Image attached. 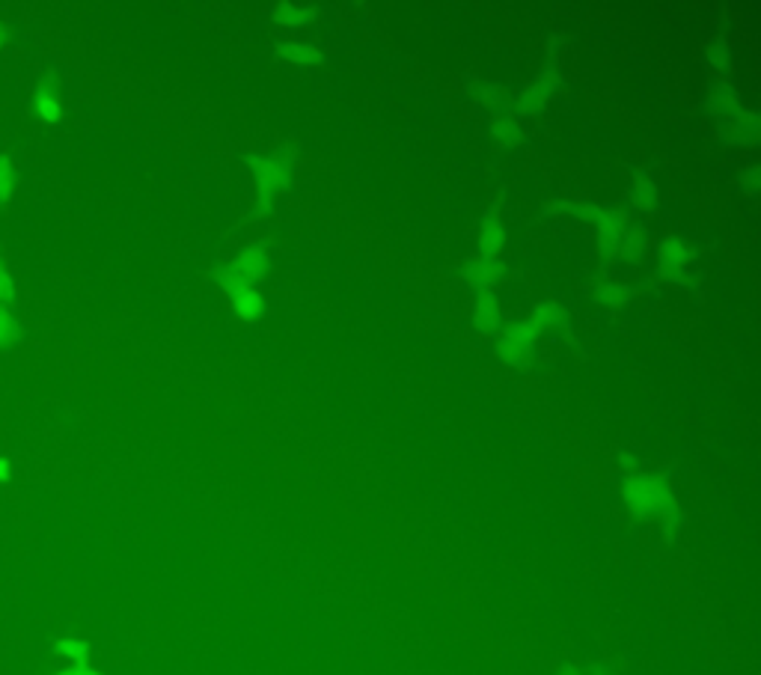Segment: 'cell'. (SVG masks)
Here are the masks:
<instances>
[{
  "label": "cell",
  "mask_w": 761,
  "mask_h": 675,
  "mask_svg": "<svg viewBox=\"0 0 761 675\" xmlns=\"http://www.w3.org/2000/svg\"><path fill=\"white\" fill-rule=\"evenodd\" d=\"M621 500H625V506L637 518H646V521L669 523L675 518V512H678V503H675V494L669 491L667 482L649 474L628 476L625 485H621Z\"/></svg>",
  "instance_id": "1"
},
{
  "label": "cell",
  "mask_w": 761,
  "mask_h": 675,
  "mask_svg": "<svg viewBox=\"0 0 761 675\" xmlns=\"http://www.w3.org/2000/svg\"><path fill=\"white\" fill-rule=\"evenodd\" d=\"M598 230V248L607 259H628L639 250V230L630 223V218L621 209H601L595 214Z\"/></svg>",
  "instance_id": "2"
},
{
  "label": "cell",
  "mask_w": 761,
  "mask_h": 675,
  "mask_svg": "<svg viewBox=\"0 0 761 675\" xmlns=\"http://www.w3.org/2000/svg\"><path fill=\"white\" fill-rule=\"evenodd\" d=\"M250 176H253V197L256 209L271 211L277 200L286 194L288 188V167L280 155H256L250 161Z\"/></svg>",
  "instance_id": "3"
},
{
  "label": "cell",
  "mask_w": 761,
  "mask_h": 675,
  "mask_svg": "<svg viewBox=\"0 0 761 675\" xmlns=\"http://www.w3.org/2000/svg\"><path fill=\"white\" fill-rule=\"evenodd\" d=\"M218 286L223 289V295H227L232 313L239 316L244 325H253V321L265 313V301H262L259 286L244 283L241 277H235L227 265L218 268Z\"/></svg>",
  "instance_id": "4"
},
{
  "label": "cell",
  "mask_w": 761,
  "mask_h": 675,
  "mask_svg": "<svg viewBox=\"0 0 761 675\" xmlns=\"http://www.w3.org/2000/svg\"><path fill=\"white\" fill-rule=\"evenodd\" d=\"M535 339L530 334V328L523 321H512V325H502L497 334V351L500 360L512 369H530L532 355H535Z\"/></svg>",
  "instance_id": "5"
},
{
  "label": "cell",
  "mask_w": 761,
  "mask_h": 675,
  "mask_svg": "<svg viewBox=\"0 0 761 675\" xmlns=\"http://www.w3.org/2000/svg\"><path fill=\"white\" fill-rule=\"evenodd\" d=\"M223 265H227L235 277H241L244 283L259 286L268 277V271H271V253H268V248H262V244H250V248H241Z\"/></svg>",
  "instance_id": "6"
},
{
  "label": "cell",
  "mask_w": 761,
  "mask_h": 675,
  "mask_svg": "<svg viewBox=\"0 0 761 675\" xmlns=\"http://www.w3.org/2000/svg\"><path fill=\"white\" fill-rule=\"evenodd\" d=\"M506 277V265L500 259H485V256H470L464 265V280L473 292H494Z\"/></svg>",
  "instance_id": "7"
},
{
  "label": "cell",
  "mask_w": 761,
  "mask_h": 675,
  "mask_svg": "<svg viewBox=\"0 0 761 675\" xmlns=\"http://www.w3.org/2000/svg\"><path fill=\"white\" fill-rule=\"evenodd\" d=\"M470 316H473V328L482 337H497L502 328V309L497 301V292H473Z\"/></svg>",
  "instance_id": "8"
},
{
  "label": "cell",
  "mask_w": 761,
  "mask_h": 675,
  "mask_svg": "<svg viewBox=\"0 0 761 675\" xmlns=\"http://www.w3.org/2000/svg\"><path fill=\"white\" fill-rule=\"evenodd\" d=\"M274 54L286 63H292V66H321L327 57L325 51L313 42H301V39H283L274 45Z\"/></svg>",
  "instance_id": "9"
},
{
  "label": "cell",
  "mask_w": 761,
  "mask_h": 675,
  "mask_svg": "<svg viewBox=\"0 0 761 675\" xmlns=\"http://www.w3.org/2000/svg\"><path fill=\"white\" fill-rule=\"evenodd\" d=\"M658 262H660V271L667 277H681L688 271V265L693 262V250L678 239H663L658 244Z\"/></svg>",
  "instance_id": "10"
},
{
  "label": "cell",
  "mask_w": 761,
  "mask_h": 675,
  "mask_svg": "<svg viewBox=\"0 0 761 675\" xmlns=\"http://www.w3.org/2000/svg\"><path fill=\"white\" fill-rule=\"evenodd\" d=\"M506 241H509V232H506V227H502L500 218L491 214V218L482 220L479 235H476L479 256H485V259H500L502 250H506Z\"/></svg>",
  "instance_id": "11"
},
{
  "label": "cell",
  "mask_w": 761,
  "mask_h": 675,
  "mask_svg": "<svg viewBox=\"0 0 761 675\" xmlns=\"http://www.w3.org/2000/svg\"><path fill=\"white\" fill-rule=\"evenodd\" d=\"M271 21L283 30H301L316 21V9L307 4H280L271 9Z\"/></svg>",
  "instance_id": "12"
},
{
  "label": "cell",
  "mask_w": 761,
  "mask_h": 675,
  "mask_svg": "<svg viewBox=\"0 0 761 675\" xmlns=\"http://www.w3.org/2000/svg\"><path fill=\"white\" fill-rule=\"evenodd\" d=\"M562 321V309H560V304H551V301H544V304H539V307H532V313L523 318V325L530 328V334L535 337V339H541V337H548L551 330L560 325Z\"/></svg>",
  "instance_id": "13"
},
{
  "label": "cell",
  "mask_w": 761,
  "mask_h": 675,
  "mask_svg": "<svg viewBox=\"0 0 761 675\" xmlns=\"http://www.w3.org/2000/svg\"><path fill=\"white\" fill-rule=\"evenodd\" d=\"M491 137H494V143L502 149H514L523 143L521 125L509 120V116H494V120H491Z\"/></svg>",
  "instance_id": "14"
},
{
  "label": "cell",
  "mask_w": 761,
  "mask_h": 675,
  "mask_svg": "<svg viewBox=\"0 0 761 675\" xmlns=\"http://www.w3.org/2000/svg\"><path fill=\"white\" fill-rule=\"evenodd\" d=\"M595 295H598V301H601L604 307H610V309H619V307H625L630 301V289L625 283H619V280L598 283Z\"/></svg>",
  "instance_id": "15"
},
{
  "label": "cell",
  "mask_w": 761,
  "mask_h": 675,
  "mask_svg": "<svg viewBox=\"0 0 761 675\" xmlns=\"http://www.w3.org/2000/svg\"><path fill=\"white\" fill-rule=\"evenodd\" d=\"M630 202H634V206L642 209V211H651V209H655V202H658L655 185H651L649 179H637L634 188H630Z\"/></svg>",
  "instance_id": "16"
},
{
  "label": "cell",
  "mask_w": 761,
  "mask_h": 675,
  "mask_svg": "<svg viewBox=\"0 0 761 675\" xmlns=\"http://www.w3.org/2000/svg\"><path fill=\"white\" fill-rule=\"evenodd\" d=\"M57 651L74 660V667H87L90 663V646L83 640H57Z\"/></svg>",
  "instance_id": "17"
},
{
  "label": "cell",
  "mask_w": 761,
  "mask_h": 675,
  "mask_svg": "<svg viewBox=\"0 0 761 675\" xmlns=\"http://www.w3.org/2000/svg\"><path fill=\"white\" fill-rule=\"evenodd\" d=\"M36 111L42 120H48V122H60L63 120V107L57 99H51V95L45 90H39L36 93Z\"/></svg>",
  "instance_id": "18"
},
{
  "label": "cell",
  "mask_w": 761,
  "mask_h": 675,
  "mask_svg": "<svg viewBox=\"0 0 761 675\" xmlns=\"http://www.w3.org/2000/svg\"><path fill=\"white\" fill-rule=\"evenodd\" d=\"M15 181H13V164H9L6 155H0V202L13 200Z\"/></svg>",
  "instance_id": "19"
},
{
  "label": "cell",
  "mask_w": 761,
  "mask_h": 675,
  "mask_svg": "<svg viewBox=\"0 0 761 675\" xmlns=\"http://www.w3.org/2000/svg\"><path fill=\"white\" fill-rule=\"evenodd\" d=\"M18 328H15V318L9 316V309L0 307V346H9V342L15 339Z\"/></svg>",
  "instance_id": "20"
},
{
  "label": "cell",
  "mask_w": 761,
  "mask_h": 675,
  "mask_svg": "<svg viewBox=\"0 0 761 675\" xmlns=\"http://www.w3.org/2000/svg\"><path fill=\"white\" fill-rule=\"evenodd\" d=\"M15 289H13V277H9L4 268H0V301H13Z\"/></svg>",
  "instance_id": "21"
},
{
  "label": "cell",
  "mask_w": 761,
  "mask_h": 675,
  "mask_svg": "<svg viewBox=\"0 0 761 675\" xmlns=\"http://www.w3.org/2000/svg\"><path fill=\"white\" fill-rule=\"evenodd\" d=\"M57 675H102V672H95L90 667H69V670H60Z\"/></svg>",
  "instance_id": "22"
},
{
  "label": "cell",
  "mask_w": 761,
  "mask_h": 675,
  "mask_svg": "<svg viewBox=\"0 0 761 675\" xmlns=\"http://www.w3.org/2000/svg\"><path fill=\"white\" fill-rule=\"evenodd\" d=\"M9 479V465H6V458H0V482H6Z\"/></svg>",
  "instance_id": "23"
},
{
  "label": "cell",
  "mask_w": 761,
  "mask_h": 675,
  "mask_svg": "<svg viewBox=\"0 0 761 675\" xmlns=\"http://www.w3.org/2000/svg\"><path fill=\"white\" fill-rule=\"evenodd\" d=\"M4 39H6V30H4V24H0V45H4Z\"/></svg>",
  "instance_id": "24"
}]
</instances>
